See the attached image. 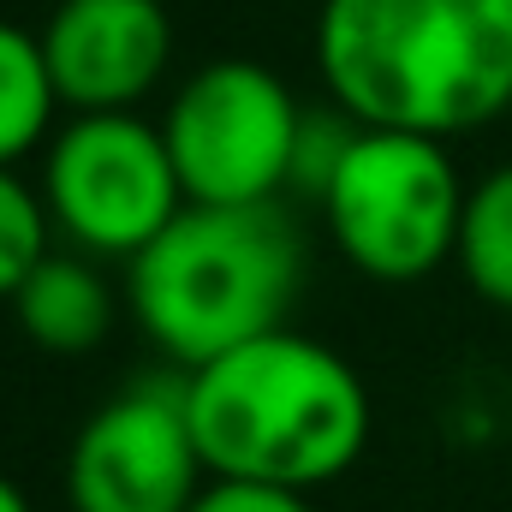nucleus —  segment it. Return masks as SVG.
I'll return each instance as SVG.
<instances>
[{"label": "nucleus", "instance_id": "8", "mask_svg": "<svg viewBox=\"0 0 512 512\" xmlns=\"http://www.w3.org/2000/svg\"><path fill=\"white\" fill-rule=\"evenodd\" d=\"M42 60L60 108L137 114L173 60V18L161 0H60L42 24Z\"/></svg>", "mask_w": 512, "mask_h": 512}, {"label": "nucleus", "instance_id": "11", "mask_svg": "<svg viewBox=\"0 0 512 512\" xmlns=\"http://www.w3.org/2000/svg\"><path fill=\"white\" fill-rule=\"evenodd\" d=\"M459 274L483 304L512 310V161L489 167L465 191V221H459Z\"/></svg>", "mask_w": 512, "mask_h": 512}, {"label": "nucleus", "instance_id": "6", "mask_svg": "<svg viewBox=\"0 0 512 512\" xmlns=\"http://www.w3.org/2000/svg\"><path fill=\"white\" fill-rule=\"evenodd\" d=\"M42 203L54 233L84 256H131L155 245L185 209V185L173 173L161 126L137 114H72L48 137L42 155Z\"/></svg>", "mask_w": 512, "mask_h": 512}, {"label": "nucleus", "instance_id": "4", "mask_svg": "<svg viewBox=\"0 0 512 512\" xmlns=\"http://www.w3.org/2000/svg\"><path fill=\"white\" fill-rule=\"evenodd\" d=\"M465 191L471 185H459V167L441 137L358 126L316 209L352 268L387 286H405L435 274L459 251Z\"/></svg>", "mask_w": 512, "mask_h": 512}, {"label": "nucleus", "instance_id": "10", "mask_svg": "<svg viewBox=\"0 0 512 512\" xmlns=\"http://www.w3.org/2000/svg\"><path fill=\"white\" fill-rule=\"evenodd\" d=\"M54 114H60V96L42 60V36L0 18V167L42 149L54 137Z\"/></svg>", "mask_w": 512, "mask_h": 512}, {"label": "nucleus", "instance_id": "13", "mask_svg": "<svg viewBox=\"0 0 512 512\" xmlns=\"http://www.w3.org/2000/svg\"><path fill=\"white\" fill-rule=\"evenodd\" d=\"M352 137H358V120L340 114V108H316V114H304L298 155H292V191H304L310 203H322V191L334 185V173H340Z\"/></svg>", "mask_w": 512, "mask_h": 512}, {"label": "nucleus", "instance_id": "15", "mask_svg": "<svg viewBox=\"0 0 512 512\" xmlns=\"http://www.w3.org/2000/svg\"><path fill=\"white\" fill-rule=\"evenodd\" d=\"M0 512H30V495H24L12 477H0Z\"/></svg>", "mask_w": 512, "mask_h": 512}, {"label": "nucleus", "instance_id": "1", "mask_svg": "<svg viewBox=\"0 0 512 512\" xmlns=\"http://www.w3.org/2000/svg\"><path fill=\"white\" fill-rule=\"evenodd\" d=\"M316 72L358 126L477 131L512 108V0H322Z\"/></svg>", "mask_w": 512, "mask_h": 512}, {"label": "nucleus", "instance_id": "7", "mask_svg": "<svg viewBox=\"0 0 512 512\" xmlns=\"http://www.w3.org/2000/svg\"><path fill=\"white\" fill-rule=\"evenodd\" d=\"M203 489L209 465L191 435L185 376L114 393L66 453L72 512H191Z\"/></svg>", "mask_w": 512, "mask_h": 512}, {"label": "nucleus", "instance_id": "5", "mask_svg": "<svg viewBox=\"0 0 512 512\" xmlns=\"http://www.w3.org/2000/svg\"><path fill=\"white\" fill-rule=\"evenodd\" d=\"M304 114L310 108H298L286 78L256 60H215L191 72L161 114V137L185 185V203H215V209L274 203L292 185Z\"/></svg>", "mask_w": 512, "mask_h": 512}, {"label": "nucleus", "instance_id": "12", "mask_svg": "<svg viewBox=\"0 0 512 512\" xmlns=\"http://www.w3.org/2000/svg\"><path fill=\"white\" fill-rule=\"evenodd\" d=\"M48 203L42 185H24L12 167H0V298L12 304V292L30 280V268L48 256Z\"/></svg>", "mask_w": 512, "mask_h": 512}, {"label": "nucleus", "instance_id": "3", "mask_svg": "<svg viewBox=\"0 0 512 512\" xmlns=\"http://www.w3.org/2000/svg\"><path fill=\"white\" fill-rule=\"evenodd\" d=\"M304 286V251L280 203H185L173 227L126 262V304L155 352L203 370L286 328Z\"/></svg>", "mask_w": 512, "mask_h": 512}, {"label": "nucleus", "instance_id": "14", "mask_svg": "<svg viewBox=\"0 0 512 512\" xmlns=\"http://www.w3.org/2000/svg\"><path fill=\"white\" fill-rule=\"evenodd\" d=\"M191 512H316L298 489H268V483H227L209 477V489L191 501Z\"/></svg>", "mask_w": 512, "mask_h": 512}, {"label": "nucleus", "instance_id": "9", "mask_svg": "<svg viewBox=\"0 0 512 512\" xmlns=\"http://www.w3.org/2000/svg\"><path fill=\"white\" fill-rule=\"evenodd\" d=\"M12 316L30 346L54 358H84L114 328V286L84 251H48L12 292Z\"/></svg>", "mask_w": 512, "mask_h": 512}, {"label": "nucleus", "instance_id": "2", "mask_svg": "<svg viewBox=\"0 0 512 512\" xmlns=\"http://www.w3.org/2000/svg\"><path fill=\"white\" fill-rule=\"evenodd\" d=\"M185 411L209 477L227 483L310 495L346 477L370 447V393L358 370L298 328H274L185 370Z\"/></svg>", "mask_w": 512, "mask_h": 512}]
</instances>
